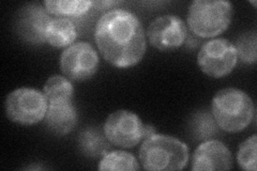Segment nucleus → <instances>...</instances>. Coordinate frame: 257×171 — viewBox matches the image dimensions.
<instances>
[{
  "instance_id": "f257e3e1",
  "label": "nucleus",
  "mask_w": 257,
  "mask_h": 171,
  "mask_svg": "<svg viewBox=\"0 0 257 171\" xmlns=\"http://www.w3.org/2000/svg\"><path fill=\"white\" fill-rule=\"evenodd\" d=\"M94 40L103 58L117 68H131L146 53V34L134 13L115 9L104 13L96 23Z\"/></svg>"
},
{
  "instance_id": "f03ea898",
  "label": "nucleus",
  "mask_w": 257,
  "mask_h": 171,
  "mask_svg": "<svg viewBox=\"0 0 257 171\" xmlns=\"http://www.w3.org/2000/svg\"><path fill=\"white\" fill-rule=\"evenodd\" d=\"M189 160V149L175 137L154 134L146 138L140 149L144 169L152 171L181 170Z\"/></svg>"
},
{
  "instance_id": "7ed1b4c3",
  "label": "nucleus",
  "mask_w": 257,
  "mask_h": 171,
  "mask_svg": "<svg viewBox=\"0 0 257 171\" xmlns=\"http://www.w3.org/2000/svg\"><path fill=\"white\" fill-rule=\"evenodd\" d=\"M212 116L223 131L237 133L251 123L254 104L248 94L237 88H225L212 100Z\"/></svg>"
},
{
  "instance_id": "20e7f679",
  "label": "nucleus",
  "mask_w": 257,
  "mask_h": 171,
  "mask_svg": "<svg viewBox=\"0 0 257 171\" xmlns=\"http://www.w3.org/2000/svg\"><path fill=\"white\" fill-rule=\"evenodd\" d=\"M232 5L223 0H195L189 8L188 24L193 34L200 38H213L229 26Z\"/></svg>"
},
{
  "instance_id": "39448f33",
  "label": "nucleus",
  "mask_w": 257,
  "mask_h": 171,
  "mask_svg": "<svg viewBox=\"0 0 257 171\" xmlns=\"http://www.w3.org/2000/svg\"><path fill=\"white\" fill-rule=\"evenodd\" d=\"M47 107L44 93L31 88L16 89L6 101L7 117L22 125L39 123L45 118Z\"/></svg>"
},
{
  "instance_id": "423d86ee",
  "label": "nucleus",
  "mask_w": 257,
  "mask_h": 171,
  "mask_svg": "<svg viewBox=\"0 0 257 171\" xmlns=\"http://www.w3.org/2000/svg\"><path fill=\"white\" fill-rule=\"evenodd\" d=\"M198 66L206 75L221 78L235 69L238 55L235 45L226 39H214L206 42L198 53Z\"/></svg>"
},
{
  "instance_id": "0eeeda50",
  "label": "nucleus",
  "mask_w": 257,
  "mask_h": 171,
  "mask_svg": "<svg viewBox=\"0 0 257 171\" xmlns=\"http://www.w3.org/2000/svg\"><path fill=\"white\" fill-rule=\"evenodd\" d=\"M107 140L120 148H134L145 139V124L136 113L128 110L112 112L103 127Z\"/></svg>"
},
{
  "instance_id": "6e6552de",
  "label": "nucleus",
  "mask_w": 257,
  "mask_h": 171,
  "mask_svg": "<svg viewBox=\"0 0 257 171\" xmlns=\"http://www.w3.org/2000/svg\"><path fill=\"white\" fill-rule=\"evenodd\" d=\"M99 67V56L93 46L77 42L68 46L60 57L61 71L68 79L86 80L92 77Z\"/></svg>"
},
{
  "instance_id": "1a4fd4ad",
  "label": "nucleus",
  "mask_w": 257,
  "mask_h": 171,
  "mask_svg": "<svg viewBox=\"0 0 257 171\" xmlns=\"http://www.w3.org/2000/svg\"><path fill=\"white\" fill-rule=\"evenodd\" d=\"M147 37L152 46L162 52L179 48L188 38V27L176 15H162L150 23Z\"/></svg>"
},
{
  "instance_id": "9d476101",
  "label": "nucleus",
  "mask_w": 257,
  "mask_h": 171,
  "mask_svg": "<svg viewBox=\"0 0 257 171\" xmlns=\"http://www.w3.org/2000/svg\"><path fill=\"white\" fill-rule=\"evenodd\" d=\"M51 21L50 13L41 5L27 4L18 14L16 30L24 41L40 45L46 41V31Z\"/></svg>"
},
{
  "instance_id": "9b49d317",
  "label": "nucleus",
  "mask_w": 257,
  "mask_h": 171,
  "mask_svg": "<svg viewBox=\"0 0 257 171\" xmlns=\"http://www.w3.org/2000/svg\"><path fill=\"white\" fill-rule=\"evenodd\" d=\"M232 156L227 146L219 140H206L193 154L192 170H229Z\"/></svg>"
},
{
  "instance_id": "f8f14e48",
  "label": "nucleus",
  "mask_w": 257,
  "mask_h": 171,
  "mask_svg": "<svg viewBox=\"0 0 257 171\" xmlns=\"http://www.w3.org/2000/svg\"><path fill=\"white\" fill-rule=\"evenodd\" d=\"M45 122L50 131L58 136L73 131L77 122V113L72 103L48 104Z\"/></svg>"
},
{
  "instance_id": "ddd939ff",
  "label": "nucleus",
  "mask_w": 257,
  "mask_h": 171,
  "mask_svg": "<svg viewBox=\"0 0 257 171\" xmlns=\"http://www.w3.org/2000/svg\"><path fill=\"white\" fill-rule=\"evenodd\" d=\"M77 38L75 23L66 18L51 21L46 31V41L54 47H68Z\"/></svg>"
},
{
  "instance_id": "4468645a",
  "label": "nucleus",
  "mask_w": 257,
  "mask_h": 171,
  "mask_svg": "<svg viewBox=\"0 0 257 171\" xmlns=\"http://www.w3.org/2000/svg\"><path fill=\"white\" fill-rule=\"evenodd\" d=\"M45 9L48 13L58 15L60 18L70 19L75 23L77 19L83 18L91 10L93 2H83V0H74V2H64V0H47L44 2Z\"/></svg>"
},
{
  "instance_id": "2eb2a0df",
  "label": "nucleus",
  "mask_w": 257,
  "mask_h": 171,
  "mask_svg": "<svg viewBox=\"0 0 257 171\" xmlns=\"http://www.w3.org/2000/svg\"><path fill=\"white\" fill-rule=\"evenodd\" d=\"M79 148L87 156L100 157L104 156L109 150V141L105 134H102L96 128H87L83 131L78 138Z\"/></svg>"
},
{
  "instance_id": "dca6fc26",
  "label": "nucleus",
  "mask_w": 257,
  "mask_h": 171,
  "mask_svg": "<svg viewBox=\"0 0 257 171\" xmlns=\"http://www.w3.org/2000/svg\"><path fill=\"white\" fill-rule=\"evenodd\" d=\"M44 95L48 104L72 103L74 89L68 78L55 75L45 83Z\"/></svg>"
},
{
  "instance_id": "f3484780",
  "label": "nucleus",
  "mask_w": 257,
  "mask_h": 171,
  "mask_svg": "<svg viewBox=\"0 0 257 171\" xmlns=\"http://www.w3.org/2000/svg\"><path fill=\"white\" fill-rule=\"evenodd\" d=\"M100 170H125L140 169L139 160L133 154L124 151H111L104 155L99 164Z\"/></svg>"
},
{
  "instance_id": "a211bd4d",
  "label": "nucleus",
  "mask_w": 257,
  "mask_h": 171,
  "mask_svg": "<svg viewBox=\"0 0 257 171\" xmlns=\"http://www.w3.org/2000/svg\"><path fill=\"white\" fill-rule=\"evenodd\" d=\"M192 131L196 139H208L218 134L219 125L211 113L200 111L192 119Z\"/></svg>"
},
{
  "instance_id": "6ab92c4d",
  "label": "nucleus",
  "mask_w": 257,
  "mask_h": 171,
  "mask_svg": "<svg viewBox=\"0 0 257 171\" xmlns=\"http://www.w3.org/2000/svg\"><path fill=\"white\" fill-rule=\"evenodd\" d=\"M256 146H257V136L253 135L247 138L245 141L241 143L237 159L239 166L243 170L255 171L256 170Z\"/></svg>"
},
{
  "instance_id": "aec40b11",
  "label": "nucleus",
  "mask_w": 257,
  "mask_h": 171,
  "mask_svg": "<svg viewBox=\"0 0 257 171\" xmlns=\"http://www.w3.org/2000/svg\"><path fill=\"white\" fill-rule=\"evenodd\" d=\"M256 32L250 31L241 36L235 45L239 58L245 63L256 62Z\"/></svg>"
},
{
  "instance_id": "412c9836",
  "label": "nucleus",
  "mask_w": 257,
  "mask_h": 171,
  "mask_svg": "<svg viewBox=\"0 0 257 171\" xmlns=\"http://www.w3.org/2000/svg\"><path fill=\"white\" fill-rule=\"evenodd\" d=\"M154 134H156V128L154 126H151L149 124L145 125V139L152 136Z\"/></svg>"
}]
</instances>
